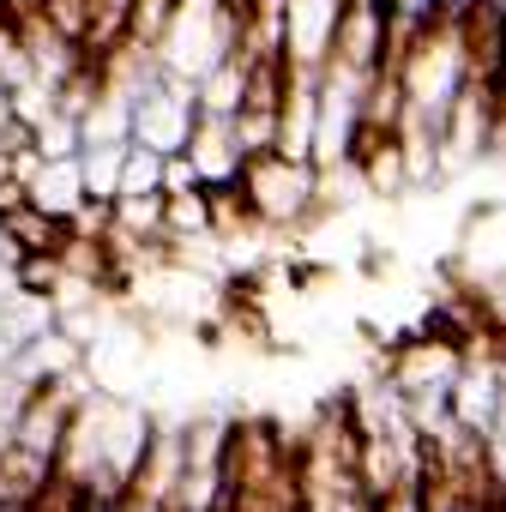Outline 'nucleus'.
I'll return each instance as SVG.
<instances>
[{"instance_id":"8","label":"nucleus","mask_w":506,"mask_h":512,"mask_svg":"<svg viewBox=\"0 0 506 512\" xmlns=\"http://www.w3.org/2000/svg\"><path fill=\"white\" fill-rule=\"evenodd\" d=\"M482 452H488V470L506 482V392H500V410H494V422H488V440H482Z\"/></svg>"},{"instance_id":"10","label":"nucleus","mask_w":506,"mask_h":512,"mask_svg":"<svg viewBox=\"0 0 506 512\" xmlns=\"http://www.w3.org/2000/svg\"><path fill=\"white\" fill-rule=\"evenodd\" d=\"M67 500H73V488H67V482H49V494H43V500H31L25 512H67Z\"/></svg>"},{"instance_id":"9","label":"nucleus","mask_w":506,"mask_h":512,"mask_svg":"<svg viewBox=\"0 0 506 512\" xmlns=\"http://www.w3.org/2000/svg\"><path fill=\"white\" fill-rule=\"evenodd\" d=\"M55 482H61V476H55ZM67 512H127V500H109V494H79V488H73Z\"/></svg>"},{"instance_id":"3","label":"nucleus","mask_w":506,"mask_h":512,"mask_svg":"<svg viewBox=\"0 0 506 512\" xmlns=\"http://www.w3.org/2000/svg\"><path fill=\"white\" fill-rule=\"evenodd\" d=\"M500 392H506V368L494 356H464L458 368V386H452V422L476 440H488V422L500 410Z\"/></svg>"},{"instance_id":"1","label":"nucleus","mask_w":506,"mask_h":512,"mask_svg":"<svg viewBox=\"0 0 506 512\" xmlns=\"http://www.w3.org/2000/svg\"><path fill=\"white\" fill-rule=\"evenodd\" d=\"M151 446H157V428L139 404H121V398H97L85 392L79 410H73V428H67V446H61V482L79 488V494H109V500H127L151 464Z\"/></svg>"},{"instance_id":"6","label":"nucleus","mask_w":506,"mask_h":512,"mask_svg":"<svg viewBox=\"0 0 506 512\" xmlns=\"http://www.w3.org/2000/svg\"><path fill=\"white\" fill-rule=\"evenodd\" d=\"M422 506H428V470H416V476H404L398 488L374 494V512H422Z\"/></svg>"},{"instance_id":"2","label":"nucleus","mask_w":506,"mask_h":512,"mask_svg":"<svg viewBox=\"0 0 506 512\" xmlns=\"http://www.w3.org/2000/svg\"><path fill=\"white\" fill-rule=\"evenodd\" d=\"M314 193H320V169L302 157H284V151H253L241 169V205L266 223L302 217L314 205Z\"/></svg>"},{"instance_id":"7","label":"nucleus","mask_w":506,"mask_h":512,"mask_svg":"<svg viewBox=\"0 0 506 512\" xmlns=\"http://www.w3.org/2000/svg\"><path fill=\"white\" fill-rule=\"evenodd\" d=\"M482 7H488V0H440V31H446V37H464V43H470V31H476Z\"/></svg>"},{"instance_id":"4","label":"nucleus","mask_w":506,"mask_h":512,"mask_svg":"<svg viewBox=\"0 0 506 512\" xmlns=\"http://www.w3.org/2000/svg\"><path fill=\"white\" fill-rule=\"evenodd\" d=\"M440 31V0H392V67Z\"/></svg>"},{"instance_id":"5","label":"nucleus","mask_w":506,"mask_h":512,"mask_svg":"<svg viewBox=\"0 0 506 512\" xmlns=\"http://www.w3.org/2000/svg\"><path fill=\"white\" fill-rule=\"evenodd\" d=\"M163 151L151 145H127V163H121V199H145V193H163Z\"/></svg>"}]
</instances>
